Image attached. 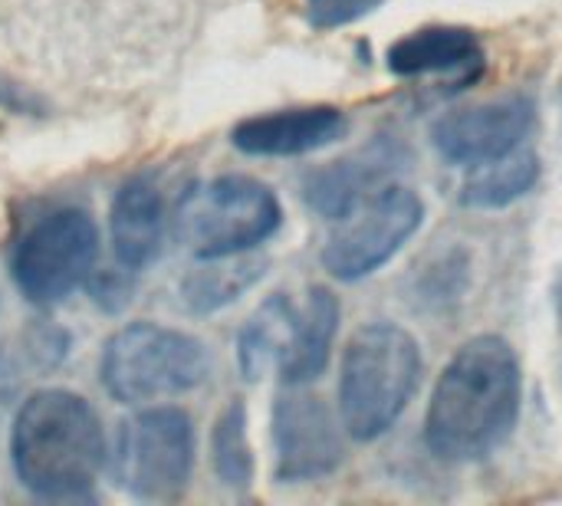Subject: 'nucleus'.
Returning <instances> with one entry per match:
<instances>
[{
	"label": "nucleus",
	"mask_w": 562,
	"mask_h": 506,
	"mask_svg": "<svg viewBox=\"0 0 562 506\" xmlns=\"http://www.w3.org/2000/svg\"><path fill=\"white\" fill-rule=\"evenodd\" d=\"M194 464V428L181 408H148L119 431L115 481L142 501H171Z\"/></svg>",
	"instance_id": "7"
},
{
	"label": "nucleus",
	"mask_w": 562,
	"mask_h": 506,
	"mask_svg": "<svg viewBox=\"0 0 562 506\" xmlns=\"http://www.w3.org/2000/svg\"><path fill=\"white\" fill-rule=\"evenodd\" d=\"M389 69L395 76L415 79V76H441L458 72L461 86H471L481 79L487 59L484 46L474 30L468 26H425L392 43L389 49Z\"/></svg>",
	"instance_id": "13"
},
{
	"label": "nucleus",
	"mask_w": 562,
	"mask_h": 506,
	"mask_svg": "<svg viewBox=\"0 0 562 506\" xmlns=\"http://www.w3.org/2000/svg\"><path fill=\"white\" fill-rule=\"evenodd\" d=\"M402 168V151L389 138H375L372 145L359 148L349 158H339L306 178V204L329 217L339 221L352 207H359L366 198H372L379 188L392 181V175Z\"/></svg>",
	"instance_id": "11"
},
{
	"label": "nucleus",
	"mask_w": 562,
	"mask_h": 506,
	"mask_svg": "<svg viewBox=\"0 0 562 506\" xmlns=\"http://www.w3.org/2000/svg\"><path fill=\"white\" fill-rule=\"evenodd\" d=\"M99 234L89 214L56 211L30 227L13 254V280L30 303L49 306L69 296L92 270Z\"/></svg>",
	"instance_id": "8"
},
{
	"label": "nucleus",
	"mask_w": 562,
	"mask_h": 506,
	"mask_svg": "<svg viewBox=\"0 0 562 506\" xmlns=\"http://www.w3.org/2000/svg\"><path fill=\"white\" fill-rule=\"evenodd\" d=\"M422 385V349L395 323L359 329L342 356L339 418L356 441L382 438Z\"/></svg>",
	"instance_id": "3"
},
{
	"label": "nucleus",
	"mask_w": 562,
	"mask_h": 506,
	"mask_svg": "<svg viewBox=\"0 0 562 506\" xmlns=\"http://www.w3.org/2000/svg\"><path fill=\"white\" fill-rule=\"evenodd\" d=\"M20 484L43 501L86 497L105 461L95 408L72 392L46 389L23 402L10 438Z\"/></svg>",
	"instance_id": "2"
},
{
	"label": "nucleus",
	"mask_w": 562,
	"mask_h": 506,
	"mask_svg": "<svg viewBox=\"0 0 562 506\" xmlns=\"http://www.w3.org/2000/svg\"><path fill=\"white\" fill-rule=\"evenodd\" d=\"M385 0H306V13H310L313 26L333 30V26H346V23L372 13Z\"/></svg>",
	"instance_id": "20"
},
{
	"label": "nucleus",
	"mask_w": 562,
	"mask_h": 506,
	"mask_svg": "<svg viewBox=\"0 0 562 506\" xmlns=\"http://www.w3.org/2000/svg\"><path fill=\"white\" fill-rule=\"evenodd\" d=\"M161 198L148 181H128L112 204V247L125 270L148 267L161 250Z\"/></svg>",
	"instance_id": "14"
},
{
	"label": "nucleus",
	"mask_w": 562,
	"mask_h": 506,
	"mask_svg": "<svg viewBox=\"0 0 562 506\" xmlns=\"http://www.w3.org/2000/svg\"><path fill=\"white\" fill-rule=\"evenodd\" d=\"M211 359L204 346L178 329L135 323L119 329L102 349V385L115 402L135 405L198 389Z\"/></svg>",
	"instance_id": "5"
},
{
	"label": "nucleus",
	"mask_w": 562,
	"mask_h": 506,
	"mask_svg": "<svg viewBox=\"0 0 562 506\" xmlns=\"http://www.w3.org/2000/svg\"><path fill=\"white\" fill-rule=\"evenodd\" d=\"M277 194L247 175H224L188 188L175 211L178 240L201 260L247 254L280 227Z\"/></svg>",
	"instance_id": "4"
},
{
	"label": "nucleus",
	"mask_w": 562,
	"mask_h": 506,
	"mask_svg": "<svg viewBox=\"0 0 562 506\" xmlns=\"http://www.w3.org/2000/svg\"><path fill=\"white\" fill-rule=\"evenodd\" d=\"M339 329V303L326 286H313L296 323L293 349L286 362L280 366V375L286 385H306L323 375L329 362V349Z\"/></svg>",
	"instance_id": "16"
},
{
	"label": "nucleus",
	"mask_w": 562,
	"mask_h": 506,
	"mask_svg": "<svg viewBox=\"0 0 562 506\" xmlns=\"http://www.w3.org/2000/svg\"><path fill=\"white\" fill-rule=\"evenodd\" d=\"M277 481L303 484L333 474L342 464V435L326 402L303 385H290L273 405Z\"/></svg>",
	"instance_id": "9"
},
{
	"label": "nucleus",
	"mask_w": 562,
	"mask_h": 506,
	"mask_svg": "<svg viewBox=\"0 0 562 506\" xmlns=\"http://www.w3.org/2000/svg\"><path fill=\"white\" fill-rule=\"evenodd\" d=\"M540 181V158L530 148H514L494 161L474 165L461 188V204L474 211H494L520 201Z\"/></svg>",
	"instance_id": "17"
},
{
	"label": "nucleus",
	"mask_w": 562,
	"mask_h": 506,
	"mask_svg": "<svg viewBox=\"0 0 562 506\" xmlns=\"http://www.w3.org/2000/svg\"><path fill=\"white\" fill-rule=\"evenodd\" d=\"M346 132V115L333 105H306V109H280L270 115L247 119L234 128L231 142L244 155L260 158H290L310 155L316 148L333 145Z\"/></svg>",
	"instance_id": "12"
},
{
	"label": "nucleus",
	"mask_w": 562,
	"mask_h": 506,
	"mask_svg": "<svg viewBox=\"0 0 562 506\" xmlns=\"http://www.w3.org/2000/svg\"><path fill=\"white\" fill-rule=\"evenodd\" d=\"M537 122V105L527 95H501L484 105H471L445 115L431 142L451 165H484L524 145Z\"/></svg>",
	"instance_id": "10"
},
{
	"label": "nucleus",
	"mask_w": 562,
	"mask_h": 506,
	"mask_svg": "<svg viewBox=\"0 0 562 506\" xmlns=\"http://www.w3.org/2000/svg\"><path fill=\"white\" fill-rule=\"evenodd\" d=\"M425 204L422 198L389 181L346 217H339L336 230L323 247V267L336 280H366L369 273L382 270L422 227Z\"/></svg>",
	"instance_id": "6"
},
{
	"label": "nucleus",
	"mask_w": 562,
	"mask_h": 506,
	"mask_svg": "<svg viewBox=\"0 0 562 506\" xmlns=\"http://www.w3.org/2000/svg\"><path fill=\"white\" fill-rule=\"evenodd\" d=\"M520 362L501 336H477L441 372L428 412L425 445L438 461L468 464L497 451L520 415Z\"/></svg>",
	"instance_id": "1"
},
{
	"label": "nucleus",
	"mask_w": 562,
	"mask_h": 506,
	"mask_svg": "<svg viewBox=\"0 0 562 506\" xmlns=\"http://www.w3.org/2000/svg\"><path fill=\"white\" fill-rule=\"evenodd\" d=\"M296 323H300V310L293 306V300L286 293L270 296L247 319V326L237 336V366H240L244 379L257 382L270 369H280L286 362V356L293 349Z\"/></svg>",
	"instance_id": "15"
},
{
	"label": "nucleus",
	"mask_w": 562,
	"mask_h": 506,
	"mask_svg": "<svg viewBox=\"0 0 562 506\" xmlns=\"http://www.w3.org/2000/svg\"><path fill=\"white\" fill-rule=\"evenodd\" d=\"M267 260L260 257H211L198 270H191L181 283V300L191 313H214L240 300L260 277Z\"/></svg>",
	"instance_id": "18"
},
{
	"label": "nucleus",
	"mask_w": 562,
	"mask_h": 506,
	"mask_svg": "<svg viewBox=\"0 0 562 506\" xmlns=\"http://www.w3.org/2000/svg\"><path fill=\"white\" fill-rule=\"evenodd\" d=\"M211 451H214V471L227 487H247L250 484L254 458H250V445H247V415H244L240 402H234L217 418Z\"/></svg>",
	"instance_id": "19"
}]
</instances>
